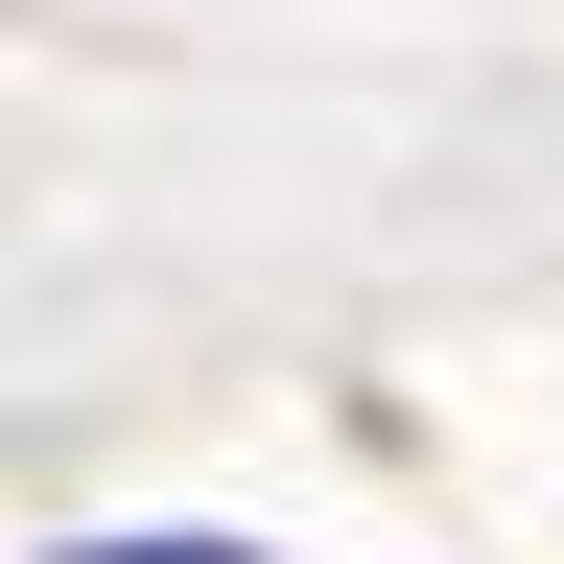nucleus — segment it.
I'll use <instances>...</instances> for the list:
<instances>
[{
  "label": "nucleus",
  "instance_id": "f257e3e1",
  "mask_svg": "<svg viewBox=\"0 0 564 564\" xmlns=\"http://www.w3.org/2000/svg\"><path fill=\"white\" fill-rule=\"evenodd\" d=\"M70 564H259V541H70Z\"/></svg>",
  "mask_w": 564,
  "mask_h": 564
}]
</instances>
